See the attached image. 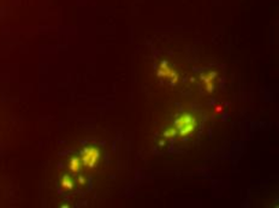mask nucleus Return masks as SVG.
I'll return each mask as SVG.
<instances>
[{
	"mask_svg": "<svg viewBox=\"0 0 279 208\" xmlns=\"http://www.w3.org/2000/svg\"><path fill=\"white\" fill-rule=\"evenodd\" d=\"M69 168H70V170L74 172V174H77V172L80 171V168H81V160H80V158L74 156V158L70 160Z\"/></svg>",
	"mask_w": 279,
	"mask_h": 208,
	"instance_id": "39448f33",
	"label": "nucleus"
},
{
	"mask_svg": "<svg viewBox=\"0 0 279 208\" xmlns=\"http://www.w3.org/2000/svg\"><path fill=\"white\" fill-rule=\"evenodd\" d=\"M100 159V152L96 147H87L82 152V162L86 168H96Z\"/></svg>",
	"mask_w": 279,
	"mask_h": 208,
	"instance_id": "f03ea898",
	"label": "nucleus"
},
{
	"mask_svg": "<svg viewBox=\"0 0 279 208\" xmlns=\"http://www.w3.org/2000/svg\"><path fill=\"white\" fill-rule=\"evenodd\" d=\"M156 75H158L159 77L170 78V82H171L172 86H174L178 82V75L176 74V71L172 69V68L168 66V63L166 60L162 62L158 72H156Z\"/></svg>",
	"mask_w": 279,
	"mask_h": 208,
	"instance_id": "7ed1b4c3",
	"label": "nucleus"
},
{
	"mask_svg": "<svg viewBox=\"0 0 279 208\" xmlns=\"http://www.w3.org/2000/svg\"><path fill=\"white\" fill-rule=\"evenodd\" d=\"M222 108H222V105H216V108H214V114H220V112L222 111Z\"/></svg>",
	"mask_w": 279,
	"mask_h": 208,
	"instance_id": "6e6552de",
	"label": "nucleus"
},
{
	"mask_svg": "<svg viewBox=\"0 0 279 208\" xmlns=\"http://www.w3.org/2000/svg\"><path fill=\"white\" fill-rule=\"evenodd\" d=\"M62 186L65 190H71L74 188V180H71V177L69 176H64L63 180H62Z\"/></svg>",
	"mask_w": 279,
	"mask_h": 208,
	"instance_id": "423d86ee",
	"label": "nucleus"
},
{
	"mask_svg": "<svg viewBox=\"0 0 279 208\" xmlns=\"http://www.w3.org/2000/svg\"><path fill=\"white\" fill-rule=\"evenodd\" d=\"M177 136V129L176 126H172V128H168V129H166L164 132V138H174Z\"/></svg>",
	"mask_w": 279,
	"mask_h": 208,
	"instance_id": "0eeeda50",
	"label": "nucleus"
},
{
	"mask_svg": "<svg viewBox=\"0 0 279 208\" xmlns=\"http://www.w3.org/2000/svg\"><path fill=\"white\" fill-rule=\"evenodd\" d=\"M78 180H80V183H81V184H84L86 183V178L84 177H80Z\"/></svg>",
	"mask_w": 279,
	"mask_h": 208,
	"instance_id": "1a4fd4ad",
	"label": "nucleus"
},
{
	"mask_svg": "<svg viewBox=\"0 0 279 208\" xmlns=\"http://www.w3.org/2000/svg\"><path fill=\"white\" fill-rule=\"evenodd\" d=\"M174 126L177 129V135L180 138L192 135L196 128V120L190 114H182L174 120Z\"/></svg>",
	"mask_w": 279,
	"mask_h": 208,
	"instance_id": "f257e3e1",
	"label": "nucleus"
},
{
	"mask_svg": "<svg viewBox=\"0 0 279 208\" xmlns=\"http://www.w3.org/2000/svg\"><path fill=\"white\" fill-rule=\"evenodd\" d=\"M216 77V72L214 71H208V72L201 74L200 80L204 83V89L207 93H212L214 90V80Z\"/></svg>",
	"mask_w": 279,
	"mask_h": 208,
	"instance_id": "20e7f679",
	"label": "nucleus"
}]
</instances>
